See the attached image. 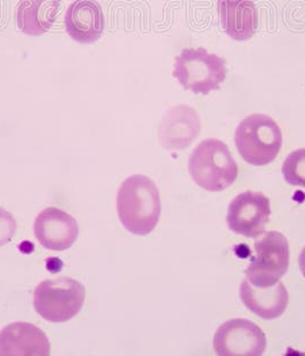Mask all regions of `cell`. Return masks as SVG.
Returning a JSON list of instances; mask_svg holds the SVG:
<instances>
[{"mask_svg": "<svg viewBox=\"0 0 305 356\" xmlns=\"http://www.w3.org/2000/svg\"><path fill=\"white\" fill-rule=\"evenodd\" d=\"M120 224L131 234L146 236L155 229L161 217L159 188L146 175L129 177L117 193Z\"/></svg>", "mask_w": 305, "mask_h": 356, "instance_id": "cell-1", "label": "cell"}, {"mask_svg": "<svg viewBox=\"0 0 305 356\" xmlns=\"http://www.w3.org/2000/svg\"><path fill=\"white\" fill-rule=\"evenodd\" d=\"M193 181L208 191H221L233 185L239 168L228 145L221 140L208 139L198 143L189 161Z\"/></svg>", "mask_w": 305, "mask_h": 356, "instance_id": "cell-2", "label": "cell"}, {"mask_svg": "<svg viewBox=\"0 0 305 356\" xmlns=\"http://www.w3.org/2000/svg\"><path fill=\"white\" fill-rule=\"evenodd\" d=\"M235 146L241 157L253 166L267 165L283 147L279 125L264 113L246 117L235 130Z\"/></svg>", "mask_w": 305, "mask_h": 356, "instance_id": "cell-3", "label": "cell"}, {"mask_svg": "<svg viewBox=\"0 0 305 356\" xmlns=\"http://www.w3.org/2000/svg\"><path fill=\"white\" fill-rule=\"evenodd\" d=\"M84 301V285L70 277L45 280L33 291V307L52 323H65L75 318Z\"/></svg>", "mask_w": 305, "mask_h": 356, "instance_id": "cell-4", "label": "cell"}, {"mask_svg": "<svg viewBox=\"0 0 305 356\" xmlns=\"http://www.w3.org/2000/svg\"><path fill=\"white\" fill-rule=\"evenodd\" d=\"M228 75L223 58L205 49H186L175 58L173 77L182 88L195 94H207L221 88Z\"/></svg>", "mask_w": 305, "mask_h": 356, "instance_id": "cell-5", "label": "cell"}, {"mask_svg": "<svg viewBox=\"0 0 305 356\" xmlns=\"http://www.w3.org/2000/svg\"><path fill=\"white\" fill-rule=\"evenodd\" d=\"M253 259L246 269L250 284L265 289L283 279L289 267V244L279 232H269L255 243Z\"/></svg>", "mask_w": 305, "mask_h": 356, "instance_id": "cell-6", "label": "cell"}, {"mask_svg": "<svg viewBox=\"0 0 305 356\" xmlns=\"http://www.w3.org/2000/svg\"><path fill=\"white\" fill-rule=\"evenodd\" d=\"M214 350L219 356H260L267 350V336L247 318H232L218 327Z\"/></svg>", "mask_w": 305, "mask_h": 356, "instance_id": "cell-7", "label": "cell"}, {"mask_svg": "<svg viewBox=\"0 0 305 356\" xmlns=\"http://www.w3.org/2000/svg\"><path fill=\"white\" fill-rule=\"evenodd\" d=\"M271 217L269 198L257 191H244L234 197L228 210V226L233 233L256 238L265 232Z\"/></svg>", "mask_w": 305, "mask_h": 356, "instance_id": "cell-8", "label": "cell"}, {"mask_svg": "<svg viewBox=\"0 0 305 356\" xmlns=\"http://www.w3.org/2000/svg\"><path fill=\"white\" fill-rule=\"evenodd\" d=\"M33 234L45 249L65 251L75 244L79 228L70 214L56 207H47L37 216Z\"/></svg>", "mask_w": 305, "mask_h": 356, "instance_id": "cell-9", "label": "cell"}, {"mask_svg": "<svg viewBox=\"0 0 305 356\" xmlns=\"http://www.w3.org/2000/svg\"><path fill=\"white\" fill-rule=\"evenodd\" d=\"M201 122L194 109L177 106L166 111L159 127V143L164 149L182 150L198 139Z\"/></svg>", "mask_w": 305, "mask_h": 356, "instance_id": "cell-10", "label": "cell"}, {"mask_svg": "<svg viewBox=\"0 0 305 356\" xmlns=\"http://www.w3.org/2000/svg\"><path fill=\"white\" fill-rule=\"evenodd\" d=\"M51 343L44 331L26 322L8 324L0 331V356H49Z\"/></svg>", "mask_w": 305, "mask_h": 356, "instance_id": "cell-11", "label": "cell"}, {"mask_svg": "<svg viewBox=\"0 0 305 356\" xmlns=\"http://www.w3.org/2000/svg\"><path fill=\"white\" fill-rule=\"evenodd\" d=\"M67 33L79 44H92L100 39L104 30L102 7L97 0H75L65 17Z\"/></svg>", "mask_w": 305, "mask_h": 356, "instance_id": "cell-12", "label": "cell"}, {"mask_svg": "<svg viewBox=\"0 0 305 356\" xmlns=\"http://www.w3.org/2000/svg\"><path fill=\"white\" fill-rule=\"evenodd\" d=\"M240 298L253 314L264 320H276L286 312L289 295L283 282L260 289L250 284L246 279L241 282Z\"/></svg>", "mask_w": 305, "mask_h": 356, "instance_id": "cell-13", "label": "cell"}, {"mask_svg": "<svg viewBox=\"0 0 305 356\" xmlns=\"http://www.w3.org/2000/svg\"><path fill=\"white\" fill-rule=\"evenodd\" d=\"M221 26L230 38L248 40L258 28V12L253 0H218Z\"/></svg>", "mask_w": 305, "mask_h": 356, "instance_id": "cell-14", "label": "cell"}, {"mask_svg": "<svg viewBox=\"0 0 305 356\" xmlns=\"http://www.w3.org/2000/svg\"><path fill=\"white\" fill-rule=\"evenodd\" d=\"M60 8L61 0H21L15 12L17 28L26 36H42L52 28Z\"/></svg>", "mask_w": 305, "mask_h": 356, "instance_id": "cell-15", "label": "cell"}, {"mask_svg": "<svg viewBox=\"0 0 305 356\" xmlns=\"http://www.w3.org/2000/svg\"><path fill=\"white\" fill-rule=\"evenodd\" d=\"M283 175L289 185L305 188V148L287 156L283 162Z\"/></svg>", "mask_w": 305, "mask_h": 356, "instance_id": "cell-16", "label": "cell"}, {"mask_svg": "<svg viewBox=\"0 0 305 356\" xmlns=\"http://www.w3.org/2000/svg\"><path fill=\"white\" fill-rule=\"evenodd\" d=\"M17 232V221L8 211L0 207V246L6 245L13 240Z\"/></svg>", "mask_w": 305, "mask_h": 356, "instance_id": "cell-17", "label": "cell"}, {"mask_svg": "<svg viewBox=\"0 0 305 356\" xmlns=\"http://www.w3.org/2000/svg\"><path fill=\"white\" fill-rule=\"evenodd\" d=\"M299 265L301 272H302L303 276L305 277V248L302 250V252L299 254Z\"/></svg>", "mask_w": 305, "mask_h": 356, "instance_id": "cell-18", "label": "cell"}]
</instances>
